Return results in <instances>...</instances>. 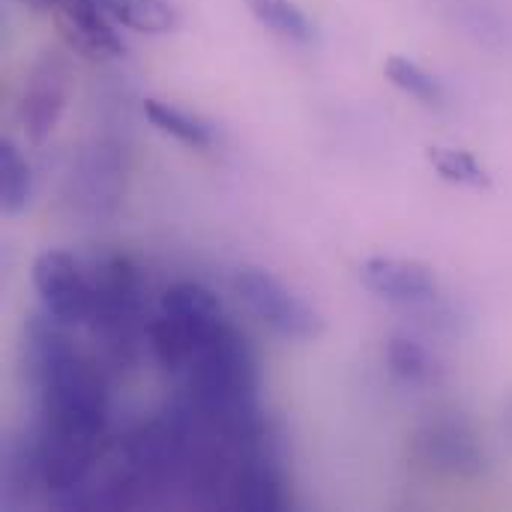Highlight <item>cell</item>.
I'll use <instances>...</instances> for the list:
<instances>
[{"label": "cell", "mask_w": 512, "mask_h": 512, "mask_svg": "<svg viewBox=\"0 0 512 512\" xmlns=\"http://www.w3.org/2000/svg\"><path fill=\"white\" fill-rule=\"evenodd\" d=\"M27 366L36 384L39 414L33 453L48 492L66 495L96 462L99 435L108 417V396L99 372L69 345L63 324L51 315L27 327Z\"/></svg>", "instance_id": "1"}, {"label": "cell", "mask_w": 512, "mask_h": 512, "mask_svg": "<svg viewBox=\"0 0 512 512\" xmlns=\"http://www.w3.org/2000/svg\"><path fill=\"white\" fill-rule=\"evenodd\" d=\"M234 294L252 309V315L267 324L282 339L294 342H312L324 336V318L321 312L306 303L297 291H291L279 276L261 270V267H240L231 279Z\"/></svg>", "instance_id": "2"}, {"label": "cell", "mask_w": 512, "mask_h": 512, "mask_svg": "<svg viewBox=\"0 0 512 512\" xmlns=\"http://www.w3.org/2000/svg\"><path fill=\"white\" fill-rule=\"evenodd\" d=\"M33 285L45 315H51L63 327H81L93 321V306H96L93 279L81 270V264L69 252L60 249L42 252L33 261Z\"/></svg>", "instance_id": "3"}, {"label": "cell", "mask_w": 512, "mask_h": 512, "mask_svg": "<svg viewBox=\"0 0 512 512\" xmlns=\"http://www.w3.org/2000/svg\"><path fill=\"white\" fill-rule=\"evenodd\" d=\"M66 99H69V63L60 51H42L30 66L18 99V120L27 138L45 141L57 129L66 111Z\"/></svg>", "instance_id": "4"}, {"label": "cell", "mask_w": 512, "mask_h": 512, "mask_svg": "<svg viewBox=\"0 0 512 512\" xmlns=\"http://www.w3.org/2000/svg\"><path fill=\"white\" fill-rule=\"evenodd\" d=\"M36 12H51L66 42L87 57H117L126 51L105 0H21Z\"/></svg>", "instance_id": "5"}, {"label": "cell", "mask_w": 512, "mask_h": 512, "mask_svg": "<svg viewBox=\"0 0 512 512\" xmlns=\"http://www.w3.org/2000/svg\"><path fill=\"white\" fill-rule=\"evenodd\" d=\"M360 282L366 285V291L396 306L423 309L438 303V279L423 261L372 255L360 264Z\"/></svg>", "instance_id": "6"}, {"label": "cell", "mask_w": 512, "mask_h": 512, "mask_svg": "<svg viewBox=\"0 0 512 512\" xmlns=\"http://www.w3.org/2000/svg\"><path fill=\"white\" fill-rule=\"evenodd\" d=\"M414 450L432 471L453 477H474L486 462L477 435L462 420H435L423 426L414 435Z\"/></svg>", "instance_id": "7"}, {"label": "cell", "mask_w": 512, "mask_h": 512, "mask_svg": "<svg viewBox=\"0 0 512 512\" xmlns=\"http://www.w3.org/2000/svg\"><path fill=\"white\" fill-rule=\"evenodd\" d=\"M93 291H96V306H93V327L96 330H123L126 321H132L138 315V303H141V282H138V270L132 267L129 258L114 255L108 258L93 279Z\"/></svg>", "instance_id": "8"}, {"label": "cell", "mask_w": 512, "mask_h": 512, "mask_svg": "<svg viewBox=\"0 0 512 512\" xmlns=\"http://www.w3.org/2000/svg\"><path fill=\"white\" fill-rule=\"evenodd\" d=\"M159 312L174 318L177 324H183L195 339L198 345L204 342V336L225 321V312H222V303L219 297L198 285V282H177L171 285L165 294H162V303H159Z\"/></svg>", "instance_id": "9"}, {"label": "cell", "mask_w": 512, "mask_h": 512, "mask_svg": "<svg viewBox=\"0 0 512 512\" xmlns=\"http://www.w3.org/2000/svg\"><path fill=\"white\" fill-rule=\"evenodd\" d=\"M144 114L147 120L162 132V135H171L174 141L192 147V150H207L213 147L216 135H213V126L207 120H201L198 114L192 111H183L171 102H162V99H144Z\"/></svg>", "instance_id": "10"}, {"label": "cell", "mask_w": 512, "mask_h": 512, "mask_svg": "<svg viewBox=\"0 0 512 512\" xmlns=\"http://www.w3.org/2000/svg\"><path fill=\"white\" fill-rule=\"evenodd\" d=\"M387 357V369L396 381L408 384V387H426L438 378V363L429 354V348L423 342H417L408 333H393L387 339L384 348Z\"/></svg>", "instance_id": "11"}, {"label": "cell", "mask_w": 512, "mask_h": 512, "mask_svg": "<svg viewBox=\"0 0 512 512\" xmlns=\"http://www.w3.org/2000/svg\"><path fill=\"white\" fill-rule=\"evenodd\" d=\"M105 6L117 24L144 36H165L180 21L171 0H105Z\"/></svg>", "instance_id": "12"}, {"label": "cell", "mask_w": 512, "mask_h": 512, "mask_svg": "<svg viewBox=\"0 0 512 512\" xmlns=\"http://www.w3.org/2000/svg\"><path fill=\"white\" fill-rule=\"evenodd\" d=\"M246 6L261 27L288 42L309 45L315 39V24L294 0H246Z\"/></svg>", "instance_id": "13"}, {"label": "cell", "mask_w": 512, "mask_h": 512, "mask_svg": "<svg viewBox=\"0 0 512 512\" xmlns=\"http://www.w3.org/2000/svg\"><path fill=\"white\" fill-rule=\"evenodd\" d=\"M33 195V171L21 150L6 138L0 144V207L3 213L15 216L30 204Z\"/></svg>", "instance_id": "14"}, {"label": "cell", "mask_w": 512, "mask_h": 512, "mask_svg": "<svg viewBox=\"0 0 512 512\" xmlns=\"http://www.w3.org/2000/svg\"><path fill=\"white\" fill-rule=\"evenodd\" d=\"M150 351L159 360V366L177 372L192 363V357L198 351V339L183 324H177L174 318L159 312V318L150 324Z\"/></svg>", "instance_id": "15"}, {"label": "cell", "mask_w": 512, "mask_h": 512, "mask_svg": "<svg viewBox=\"0 0 512 512\" xmlns=\"http://www.w3.org/2000/svg\"><path fill=\"white\" fill-rule=\"evenodd\" d=\"M384 75L393 87H399L402 93L426 102V105H441L447 99V90L441 84V78H435L429 69H423L417 60L411 57H402V54H393L387 57L384 63Z\"/></svg>", "instance_id": "16"}, {"label": "cell", "mask_w": 512, "mask_h": 512, "mask_svg": "<svg viewBox=\"0 0 512 512\" xmlns=\"http://www.w3.org/2000/svg\"><path fill=\"white\" fill-rule=\"evenodd\" d=\"M432 168L456 186H468V189H489L492 177L489 171L468 153V150H456V147H429L426 150Z\"/></svg>", "instance_id": "17"}]
</instances>
